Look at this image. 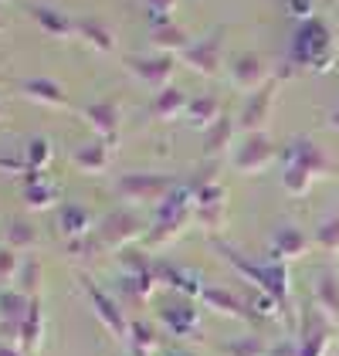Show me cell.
Returning a JSON list of instances; mask_svg holds the SVG:
<instances>
[{
    "instance_id": "obj_39",
    "label": "cell",
    "mask_w": 339,
    "mask_h": 356,
    "mask_svg": "<svg viewBox=\"0 0 339 356\" xmlns=\"http://www.w3.org/2000/svg\"><path fill=\"white\" fill-rule=\"evenodd\" d=\"M312 238H315V245L322 248L326 254H339V214L319 220V227H315Z\"/></svg>"
},
{
    "instance_id": "obj_9",
    "label": "cell",
    "mask_w": 339,
    "mask_h": 356,
    "mask_svg": "<svg viewBox=\"0 0 339 356\" xmlns=\"http://www.w3.org/2000/svg\"><path fill=\"white\" fill-rule=\"evenodd\" d=\"M302 319H306L302 323V339H299V346L288 350V356H326L329 343H333V319L319 305H309Z\"/></svg>"
},
{
    "instance_id": "obj_10",
    "label": "cell",
    "mask_w": 339,
    "mask_h": 356,
    "mask_svg": "<svg viewBox=\"0 0 339 356\" xmlns=\"http://www.w3.org/2000/svg\"><path fill=\"white\" fill-rule=\"evenodd\" d=\"M282 166H302V170H309L315 180H319V177H336L339 173L336 163L329 160V153L306 136H295L282 149Z\"/></svg>"
},
{
    "instance_id": "obj_11",
    "label": "cell",
    "mask_w": 339,
    "mask_h": 356,
    "mask_svg": "<svg viewBox=\"0 0 339 356\" xmlns=\"http://www.w3.org/2000/svg\"><path fill=\"white\" fill-rule=\"evenodd\" d=\"M122 65H126V72L140 85H146V88H153V92L170 88V79H173V55H163V51H156V55H126Z\"/></svg>"
},
{
    "instance_id": "obj_2",
    "label": "cell",
    "mask_w": 339,
    "mask_h": 356,
    "mask_svg": "<svg viewBox=\"0 0 339 356\" xmlns=\"http://www.w3.org/2000/svg\"><path fill=\"white\" fill-rule=\"evenodd\" d=\"M190 220H194V191H190V184H180V187L156 207V220H153V227L146 231L142 248H146V251H160V248L173 245V241L190 227Z\"/></svg>"
},
{
    "instance_id": "obj_18",
    "label": "cell",
    "mask_w": 339,
    "mask_h": 356,
    "mask_svg": "<svg viewBox=\"0 0 339 356\" xmlns=\"http://www.w3.org/2000/svg\"><path fill=\"white\" fill-rule=\"evenodd\" d=\"M200 302L210 309V312H221L227 319H241V323H258L261 316L254 312V305L248 302V296L241 292H231V289H217V285H207Z\"/></svg>"
},
{
    "instance_id": "obj_26",
    "label": "cell",
    "mask_w": 339,
    "mask_h": 356,
    "mask_svg": "<svg viewBox=\"0 0 339 356\" xmlns=\"http://www.w3.org/2000/svg\"><path fill=\"white\" fill-rule=\"evenodd\" d=\"M109 153H113V146L92 139V143H82V146L72 149V163H75V170H82L88 177H99V173H106V170L113 166V156H109Z\"/></svg>"
},
{
    "instance_id": "obj_47",
    "label": "cell",
    "mask_w": 339,
    "mask_h": 356,
    "mask_svg": "<svg viewBox=\"0 0 339 356\" xmlns=\"http://www.w3.org/2000/svg\"><path fill=\"white\" fill-rule=\"evenodd\" d=\"M0 356H24L17 346H10V343H0Z\"/></svg>"
},
{
    "instance_id": "obj_15",
    "label": "cell",
    "mask_w": 339,
    "mask_h": 356,
    "mask_svg": "<svg viewBox=\"0 0 339 356\" xmlns=\"http://www.w3.org/2000/svg\"><path fill=\"white\" fill-rule=\"evenodd\" d=\"M183 61L200 75L217 79L224 72V31H214L200 41H190V48L183 51Z\"/></svg>"
},
{
    "instance_id": "obj_24",
    "label": "cell",
    "mask_w": 339,
    "mask_h": 356,
    "mask_svg": "<svg viewBox=\"0 0 339 356\" xmlns=\"http://www.w3.org/2000/svg\"><path fill=\"white\" fill-rule=\"evenodd\" d=\"M75 38L85 41L99 55H113L115 51V31L102 17H75Z\"/></svg>"
},
{
    "instance_id": "obj_6",
    "label": "cell",
    "mask_w": 339,
    "mask_h": 356,
    "mask_svg": "<svg viewBox=\"0 0 339 356\" xmlns=\"http://www.w3.org/2000/svg\"><path fill=\"white\" fill-rule=\"evenodd\" d=\"M176 187H180V184H176L173 177H167V173H140V170H133V173H122V177H119L115 193H119L122 200H129V204L160 207Z\"/></svg>"
},
{
    "instance_id": "obj_20",
    "label": "cell",
    "mask_w": 339,
    "mask_h": 356,
    "mask_svg": "<svg viewBox=\"0 0 339 356\" xmlns=\"http://www.w3.org/2000/svg\"><path fill=\"white\" fill-rule=\"evenodd\" d=\"M21 204L28 211H51L61 204V191L44 177V170H34L21 180Z\"/></svg>"
},
{
    "instance_id": "obj_25",
    "label": "cell",
    "mask_w": 339,
    "mask_h": 356,
    "mask_svg": "<svg viewBox=\"0 0 339 356\" xmlns=\"http://www.w3.org/2000/svg\"><path fill=\"white\" fill-rule=\"evenodd\" d=\"M58 231L65 241H78V238H88L95 231V220H92V211L85 204H61L58 211Z\"/></svg>"
},
{
    "instance_id": "obj_3",
    "label": "cell",
    "mask_w": 339,
    "mask_h": 356,
    "mask_svg": "<svg viewBox=\"0 0 339 356\" xmlns=\"http://www.w3.org/2000/svg\"><path fill=\"white\" fill-rule=\"evenodd\" d=\"M214 245V251L224 258V261H231V268L238 275H245L248 278V285L251 289H261V292H268L272 299L279 302V309H282L285 316H288V265L285 261H268V265H254V261H248L238 248L231 245H221L217 238L210 241Z\"/></svg>"
},
{
    "instance_id": "obj_17",
    "label": "cell",
    "mask_w": 339,
    "mask_h": 356,
    "mask_svg": "<svg viewBox=\"0 0 339 356\" xmlns=\"http://www.w3.org/2000/svg\"><path fill=\"white\" fill-rule=\"evenodd\" d=\"M275 95H279V82L275 79L268 85H261L258 92H251L248 102H245V109H241V115H238V129H245V133H265V126H268V119L275 112Z\"/></svg>"
},
{
    "instance_id": "obj_19",
    "label": "cell",
    "mask_w": 339,
    "mask_h": 356,
    "mask_svg": "<svg viewBox=\"0 0 339 356\" xmlns=\"http://www.w3.org/2000/svg\"><path fill=\"white\" fill-rule=\"evenodd\" d=\"M153 275H156V285L160 289H170L173 296H183V299H194L197 302L204 296V282H200V275L187 272V268H180V265H170V261H156L153 265Z\"/></svg>"
},
{
    "instance_id": "obj_7",
    "label": "cell",
    "mask_w": 339,
    "mask_h": 356,
    "mask_svg": "<svg viewBox=\"0 0 339 356\" xmlns=\"http://www.w3.org/2000/svg\"><path fill=\"white\" fill-rule=\"evenodd\" d=\"M78 285H82V292H85V299H88V305H92V312H95V319L109 329L119 343H129V323H133V319H126L119 299L109 296V292H106L99 282H92L88 275H78Z\"/></svg>"
},
{
    "instance_id": "obj_43",
    "label": "cell",
    "mask_w": 339,
    "mask_h": 356,
    "mask_svg": "<svg viewBox=\"0 0 339 356\" xmlns=\"http://www.w3.org/2000/svg\"><path fill=\"white\" fill-rule=\"evenodd\" d=\"M0 173H7V177H17V180H24L31 170V163L24 160V153H10V156H0Z\"/></svg>"
},
{
    "instance_id": "obj_35",
    "label": "cell",
    "mask_w": 339,
    "mask_h": 356,
    "mask_svg": "<svg viewBox=\"0 0 339 356\" xmlns=\"http://www.w3.org/2000/svg\"><path fill=\"white\" fill-rule=\"evenodd\" d=\"M3 238H7V248H14L17 254H21V251H34V245H38V227H34V220H28V218H10Z\"/></svg>"
},
{
    "instance_id": "obj_41",
    "label": "cell",
    "mask_w": 339,
    "mask_h": 356,
    "mask_svg": "<svg viewBox=\"0 0 339 356\" xmlns=\"http://www.w3.org/2000/svg\"><path fill=\"white\" fill-rule=\"evenodd\" d=\"M17 272H21V254L14 248H0V289H10L17 282Z\"/></svg>"
},
{
    "instance_id": "obj_30",
    "label": "cell",
    "mask_w": 339,
    "mask_h": 356,
    "mask_svg": "<svg viewBox=\"0 0 339 356\" xmlns=\"http://www.w3.org/2000/svg\"><path fill=\"white\" fill-rule=\"evenodd\" d=\"M315 305L329 319L339 316V275L333 268H322V272L315 275Z\"/></svg>"
},
{
    "instance_id": "obj_14",
    "label": "cell",
    "mask_w": 339,
    "mask_h": 356,
    "mask_svg": "<svg viewBox=\"0 0 339 356\" xmlns=\"http://www.w3.org/2000/svg\"><path fill=\"white\" fill-rule=\"evenodd\" d=\"M279 156V146L268 133H248L234 149V170L238 173H261Z\"/></svg>"
},
{
    "instance_id": "obj_27",
    "label": "cell",
    "mask_w": 339,
    "mask_h": 356,
    "mask_svg": "<svg viewBox=\"0 0 339 356\" xmlns=\"http://www.w3.org/2000/svg\"><path fill=\"white\" fill-rule=\"evenodd\" d=\"M187 106H190L187 92H183V88H176V85H170V88H163V92H156V99L149 102V115H153L156 122H170V119L183 115Z\"/></svg>"
},
{
    "instance_id": "obj_48",
    "label": "cell",
    "mask_w": 339,
    "mask_h": 356,
    "mask_svg": "<svg viewBox=\"0 0 339 356\" xmlns=\"http://www.w3.org/2000/svg\"><path fill=\"white\" fill-rule=\"evenodd\" d=\"M329 126H333V129H339V109L329 112Z\"/></svg>"
},
{
    "instance_id": "obj_22",
    "label": "cell",
    "mask_w": 339,
    "mask_h": 356,
    "mask_svg": "<svg viewBox=\"0 0 339 356\" xmlns=\"http://www.w3.org/2000/svg\"><path fill=\"white\" fill-rule=\"evenodd\" d=\"M28 14H31V21L44 31L48 38H55V41H72V38H75V17L61 14L58 7H48V3H28Z\"/></svg>"
},
{
    "instance_id": "obj_13",
    "label": "cell",
    "mask_w": 339,
    "mask_h": 356,
    "mask_svg": "<svg viewBox=\"0 0 339 356\" xmlns=\"http://www.w3.org/2000/svg\"><path fill=\"white\" fill-rule=\"evenodd\" d=\"M227 75H231L234 88L258 92L261 85L272 82V65H268V58L258 55V51H241V55H234L227 61Z\"/></svg>"
},
{
    "instance_id": "obj_37",
    "label": "cell",
    "mask_w": 339,
    "mask_h": 356,
    "mask_svg": "<svg viewBox=\"0 0 339 356\" xmlns=\"http://www.w3.org/2000/svg\"><path fill=\"white\" fill-rule=\"evenodd\" d=\"M21 153H24V160L31 163V170H48V166H51V160H55V146H51L44 136L28 139Z\"/></svg>"
},
{
    "instance_id": "obj_1",
    "label": "cell",
    "mask_w": 339,
    "mask_h": 356,
    "mask_svg": "<svg viewBox=\"0 0 339 356\" xmlns=\"http://www.w3.org/2000/svg\"><path fill=\"white\" fill-rule=\"evenodd\" d=\"M336 65V31L326 17H309L302 21L295 34H292V44H288V72H329Z\"/></svg>"
},
{
    "instance_id": "obj_12",
    "label": "cell",
    "mask_w": 339,
    "mask_h": 356,
    "mask_svg": "<svg viewBox=\"0 0 339 356\" xmlns=\"http://www.w3.org/2000/svg\"><path fill=\"white\" fill-rule=\"evenodd\" d=\"M78 115L85 119V126L95 133L99 143H106V146H115L119 143V129H122V109H119V102L115 99H95V102H88L78 109Z\"/></svg>"
},
{
    "instance_id": "obj_40",
    "label": "cell",
    "mask_w": 339,
    "mask_h": 356,
    "mask_svg": "<svg viewBox=\"0 0 339 356\" xmlns=\"http://www.w3.org/2000/svg\"><path fill=\"white\" fill-rule=\"evenodd\" d=\"M282 184L285 191L292 193V197H306L312 191V184H315V177H312L309 170H302V166H285L282 170Z\"/></svg>"
},
{
    "instance_id": "obj_33",
    "label": "cell",
    "mask_w": 339,
    "mask_h": 356,
    "mask_svg": "<svg viewBox=\"0 0 339 356\" xmlns=\"http://www.w3.org/2000/svg\"><path fill=\"white\" fill-rule=\"evenodd\" d=\"M187 122L194 126V129H210L217 119H221V102L214 99V95H197V99H190V106H187Z\"/></svg>"
},
{
    "instance_id": "obj_8",
    "label": "cell",
    "mask_w": 339,
    "mask_h": 356,
    "mask_svg": "<svg viewBox=\"0 0 339 356\" xmlns=\"http://www.w3.org/2000/svg\"><path fill=\"white\" fill-rule=\"evenodd\" d=\"M156 319H160V329H167L173 339H197L200 336V312L194 299L170 296L156 305Z\"/></svg>"
},
{
    "instance_id": "obj_42",
    "label": "cell",
    "mask_w": 339,
    "mask_h": 356,
    "mask_svg": "<svg viewBox=\"0 0 339 356\" xmlns=\"http://www.w3.org/2000/svg\"><path fill=\"white\" fill-rule=\"evenodd\" d=\"M173 10H176V0H146L149 28H156V24H167V21H173Z\"/></svg>"
},
{
    "instance_id": "obj_29",
    "label": "cell",
    "mask_w": 339,
    "mask_h": 356,
    "mask_svg": "<svg viewBox=\"0 0 339 356\" xmlns=\"http://www.w3.org/2000/svg\"><path fill=\"white\" fill-rule=\"evenodd\" d=\"M149 44L160 48L163 55H173V51L183 55V51L190 48V34H187V28H180L176 21H167V24L149 28Z\"/></svg>"
},
{
    "instance_id": "obj_16",
    "label": "cell",
    "mask_w": 339,
    "mask_h": 356,
    "mask_svg": "<svg viewBox=\"0 0 339 356\" xmlns=\"http://www.w3.org/2000/svg\"><path fill=\"white\" fill-rule=\"evenodd\" d=\"M17 95L31 102V106H41V109H51V112H68L72 102H68V92L48 79V75H31V79H21L17 82Z\"/></svg>"
},
{
    "instance_id": "obj_38",
    "label": "cell",
    "mask_w": 339,
    "mask_h": 356,
    "mask_svg": "<svg viewBox=\"0 0 339 356\" xmlns=\"http://www.w3.org/2000/svg\"><path fill=\"white\" fill-rule=\"evenodd\" d=\"M119 261H122V268H126V275H149L153 272V258H149V251L146 248H136V245H129V248H122L119 251Z\"/></svg>"
},
{
    "instance_id": "obj_44",
    "label": "cell",
    "mask_w": 339,
    "mask_h": 356,
    "mask_svg": "<svg viewBox=\"0 0 339 356\" xmlns=\"http://www.w3.org/2000/svg\"><path fill=\"white\" fill-rule=\"evenodd\" d=\"M224 356H268V350L258 339H234L224 343Z\"/></svg>"
},
{
    "instance_id": "obj_31",
    "label": "cell",
    "mask_w": 339,
    "mask_h": 356,
    "mask_svg": "<svg viewBox=\"0 0 339 356\" xmlns=\"http://www.w3.org/2000/svg\"><path fill=\"white\" fill-rule=\"evenodd\" d=\"M129 350H140V353H149V356H160L163 350V336H160V326L153 323H142V319H133L129 323Z\"/></svg>"
},
{
    "instance_id": "obj_34",
    "label": "cell",
    "mask_w": 339,
    "mask_h": 356,
    "mask_svg": "<svg viewBox=\"0 0 339 356\" xmlns=\"http://www.w3.org/2000/svg\"><path fill=\"white\" fill-rule=\"evenodd\" d=\"M31 296H24L21 289H0V323H10V326H17L24 316L31 312Z\"/></svg>"
},
{
    "instance_id": "obj_23",
    "label": "cell",
    "mask_w": 339,
    "mask_h": 356,
    "mask_svg": "<svg viewBox=\"0 0 339 356\" xmlns=\"http://www.w3.org/2000/svg\"><path fill=\"white\" fill-rule=\"evenodd\" d=\"M309 238H306V231H299V227H292V224H285L279 227L275 234H272V261H299V258H306L309 254Z\"/></svg>"
},
{
    "instance_id": "obj_50",
    "label": "cell",
    "mask_w": 339,
    "mask_h": 356,
    "mask_svg": "<svg viewBox=\"0 0 339 356\" xmlns=\"http://www.w3.org/2000/svg\"><path fill=\"white\" fill-rule=\"evenodd\" d=\"M0 31H3V21H0Z\"/></svg>"
},
{
    "instance_id": "obj_46",
    "label": "cell",
    "mask_w": 339,
    "mask_h": 356,
    "mask_svg": "<svg viewBox=\"0 0 339 356\" xmlns=\"http://www.w3.org/2000/svg\"><path fill=\"white\" fill-rule=\"evenodd\" d=\"M160 356H194V353H190V350H183V346H167Z\"/></svg>"
},
{
    "instance_id": "obj_32",
    "label": "cell",
    "mask_w": 339,
    "mask_h": 356,
    "mask_svg": "<svg viewBox=\"0 0 339 356\" xmlns=\"http://www.w3.org/2000/svg\"><path fill=\"white\" fill-rule=\"evenodd\" d=\"M234 129H238V122H234L231 115H221V119L204 133V156H210V160L224 156V149L231 146V139H234Z\"/></svg>"
},
{
    "instance_id": "obj_28",
    "label": "cell",
    "mask_w": 339,
    "mask_h": 356,
    "mask_svg": "<svg viewBox=\"0 0 339 356\" xmlns=\"http://www.w3.org/2000/svg\"><path fill=\"white\" fill-rule=\"evenodd\" d=\"M160 285H156V275H122L119 278V299L126 302V305H146V302L153 299V292H156Z\"/></svg>"
},
{
    "instance_id": "obj_45",
    "label": "cell",
    "mask_w": 339,
    "mask_h": 356,
    "mask_svg": "<svg viewBox=\"0 0 339 356\" xmlns=\"http://www.w3.org/2000/svg\"><path fill=\"white\" fill-rule=\"evenodd\" d=\"M285 10H288V17H292V21H299V24H302V21H309V17H315V3H312V0H288V3H285Z\"/></svg>"
},
{
    "instance_id": "obj_21",
    "label": "cell",
    "mask_w": 339,
    "mask_h": 356,
    "mask_svg": "<svg viewBox=\"0 0 339 356\" xmlns=\"http://www.w3.org/2000/svg\"><path fill=\"white\" fill-rule=\"evenodd\" d=\"M44 332H48V319H44V305L41 299L31 302V312L17 323V350L24 356H38L44 346Z\"/></svg>"
},
{
    "instance_id": "obj_36",
    "label": "cell",
    "mask_w": 339,
    "mask_h": 356,
    "mask_svg": "<svg viewBox=\"0 0 339 356\" xmlns=\"http://www.w3.org/2000/svg\"><path fill=\"white\" fill-rule=\"evenodd\" d=\"M41 282H44V275H41V261H38V258H21V272H17L14 289H21V292L31 296V299H38Z\"/></svg>"
},
{
    "instance_id": "obj_49",
    "label": "cell",
    "mask_w": 339,
    "mask_h": 356,
    "mask_svg": "<svg viewBox=\"0 0 339 356\" xmlns=\"http://www.w3.org/2000/svg\"><path fill=\"white\" fill-rule=\"evenodd\" d=\"M0 122H3V109H0Z\"/></svg>"
},
{
    "instance_id": "obj_5",
    "label": "cell",
    "mask_w": 339,
    "mask_h": 356,
    "mask_svg": "<svg viewBox=\"0 0 339 356\" xmlns=\"http://www.w3.org/2000/svg\"><path fill=\"white\" fill-rule=\"evenodd\" d=\"M92 238H95V245L102 248V254H113V251L119 254L122 248L136 245V238H146L142 234V218L136 211H129V207L113 211V214H106L95 224Z\"/></svg>"
},
{
    "instance_id": "obj_4",
    "label": "cell",
    "mask_w": 339,
    "mask_h": 356,
    "mask_svg": "<svg viewBox=\"0 0 339 356\" xmlns=\"http://www.w3.org/2000/svg\"><path fill=\"white\" fill-rule=\"evenodd\" d=\"M190 191H194V218L207 234H217L224 227V207H227V191L224 184H217L214 170L197 173L190 180Z\"/></svg>"
}]
</instances>
